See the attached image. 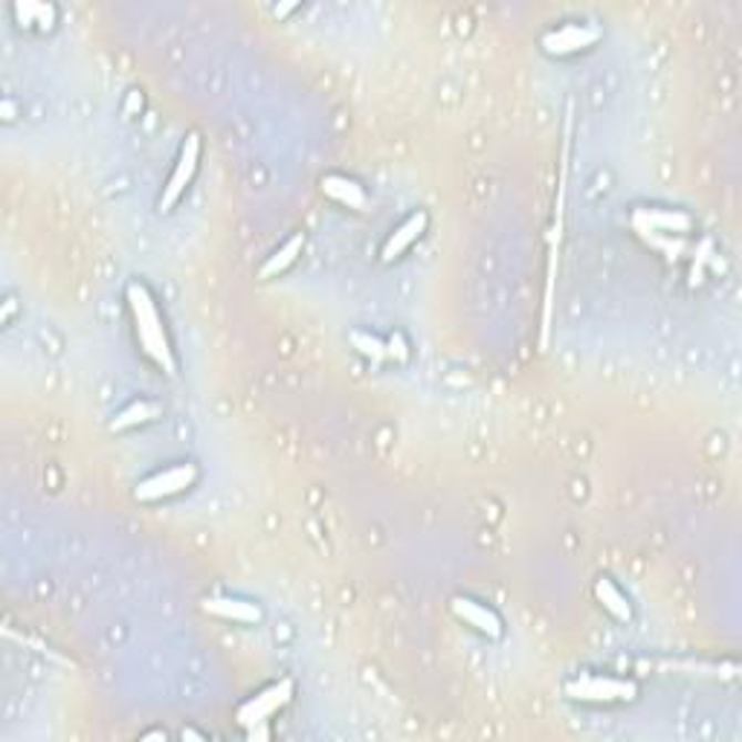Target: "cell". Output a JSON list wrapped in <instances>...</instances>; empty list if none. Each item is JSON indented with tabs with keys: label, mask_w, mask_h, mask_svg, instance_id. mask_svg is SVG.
I'll list each match as a JSON object with an SVG mask.
<instances>
[{
	"label": "cell",
	"mask_w": 742,
	"mask_h": 742,
	"mask_svg": "<svg viewBox=\"0 0 742 742\" xmlns=\"http://www.w3.org/2000/svg\"><path fill=\"white\" fill-rule=\"evenodd\" d=\"M426 227H430V213H426V209H415V213L406 215V218L387 235V241L380 247V261H383V265L401 261V258L424 238Z\"/></svg>",
	"instance_id": "9"
},
{
	"label": "cell",
	"mask_w": 742,
	"mask_h": 742,
	"mask_svg": "<svg viewBox=\"0 0 742 742\" xmlns=\"http://www.w3.org/2000/svg\"><path fill=\"white\" fill-rule=\"evenodd\" d=\"M125 302H128L131 322H134V337L137 346L163 374L175 378L177 374V357L168 340L166 319L159 313L157 299H154L152 288L140 279H131L125 285Z\"/></svg>",
	"instance_id": "1"
},
{
	"label": "cell",
	"mask_w": 742,
	"mask_h": 742,
	"mask_svg": "<svg viewBox=\"0 0 742 742\" xmlns=\"http://www.w3.org/2000/svg\"><path fill=\"white\" fill-rule=\"evenodd\" d=\"M595 600L600 604V609H604L606 615H612L615 621L618 624H629L632 621V600H629L627 591L621 589V586L615 584L612 577L609 575H600L598 580H595Z\"/></svg>",
	"instance_id": "13"
},
{
	"label": "cell",
	"mask_w": 742,
	"mask_h": 742,
	"mask_svg": "<svg viewBox=\"0 0 742 742\" xmlns=\"http://www.w3.org/2000/svg\"><path fill=\"white\" fill-rule=\"evenodd\" d=\"M200 148H204V145H200V134H197V131H189L181 143V154H177L175 159V168H172V175H168V181L163 183V192H159L157 197L159 215L172 213V209L181 204V197L186 195V189L192 186L197 168H200Z\"/></svg>",
	"instance_id": "6"
},
{
	"label": "cell",
	"mask_w": 742,
	"mask_h": 742,
	"mask_svg": "<svg viewBox=\"0 0 742 742\" xmlns=\"http://www.w3.org/2000/svg\"><path fill=\"white\" fill-rule=\"evenodd\" d=\"M305 241H308V238H305V233H293V235H290L288 241L281 244V247H276V250L270 253V256H267V261H265V265H261L258 276H261V279H276V276L288 274L290 267H293L296 261H299V256H302Z\"/></svg>",
	"instance_id": "14"
},
{
	"label": "cell",
	"mask_w": 742,
	"mask_h": 742,
	"mask_svg": "<svg viewBox=\"0 0 742 742\" xmlns=\"http://www.w3.org/2000/svg\"><path fill=\"white\" fill-rule=\"evenodd\" d=\"M351 342H354V349L360 351L363 357L374 360V363H387L392 360V351H389V340H380L374 333L369 331H351Z\"/></svg>",
	"instance_id": "16"
},
{
	"label": "cell",
	"mask_w": 742,
	"mask_h": 742,
	"mask_svg": "<svg viewBox=\"0 0 742 742\" xmlns=\"http://www.w3.org/2000/svg\"><path fill=\"white\" fill-rule=\"evenodd\" d=\"M604 41V27L591 21H563L552 30L543 32L539 50L552 59H571V55H584Z\"/></svg>",
	"instance_id": "5"
},
{
	"label": "cell",
	"mask_w": 742,
	"mask_h": 742,
	"mask_svg": "<svg viewBox=\"0 0 742 742\" xmlns=\"http://www.w3.org/2000/svg\"><path fill=\"white\" fill-rule=\"evenodd\" d=\"M319 189H322V195H326L328 200L340 204L342 209H351V213H363L365 206H369L365 189L349 175H337V172H333V175H326L319 181Z\"/></svg>",
	"instance_id": "12"
},
{
	"label": "cell",
	"mask_w": 742,
	"mask_h": 742,
	"mask_svg": "<svg viewBox=\"0 0 742 742\" xmlns=\"http://www.w3.org/2000/svg\"><path fill=\"white\" fill-rule=\"evenodd\" d=\"M632 224L641 235L652 233L659 238H673V235H690L693 233V218L684 209H670V206H641L632 215Z\"/></svg>",
	"instance_id": "8"
},
{
	"label": "cell",
	"mask_w": 742,
	"mask_h": 742,
	"mask_svg": "<svg viewBox=\"0 0 742 742\" xmlns=\"http://www.w3.org/2000/svg\"><path fill=\"white\" fill-rule=\"evenodd\" d=\"M290 699H293V679H279V682L265 684V688L256 690L247 702L238 704L235 722L241 728H247L250 736H261L258 728L267 725L279 711H285L290 704Z\"/></svg>",
	"instance_id": "4"
},
{
	"label": "cell",
	"mask_w": 742,
	"mask_h": 742,
	"mask_svg": "<svg viewBox=\"0 0 742 742\" xmlns=\"http://www.w3.org/2000/svg\"><path fill=\"white\" fill-rule=\"evenodd\" d=\"M568 699L584 704H624L636 702L638 699V682L636 679H621V676L609 673H577L575 679H568L566 684Z\"/></svg>",
	"instance_id": "2"
},
{
	"label": "cell",
	"mask_w": 742,
	"mask_h": 742,
	"mask_svg": "<svg viewBox=\"0 0 742 742\" xmlns=\"http://www.w3.org/2000/svg\"><path fill=\"white\" fill-rule=\"evenodd\" d=\"M159 418H163V406L143 398V401H134L128 403V406H122V410L111 418V424L107 426H111V432H128L137 430V426L154 424Z\"/></svg>",
	"instance_id": "15"
},
{
	"label": "cell",
	"mask_w": 742,
	"mask_h": 742,
	"mask_svg": "<svg viewBox=\"0 0 742 742\" xmlns=\"http://www.w3.org/2000/svg\"><path fill=\"white\" fill-rule=\"evenodd\" d=\"M450 612H453L464 627H470L473 632H478V636L491 638V641H499V638L505 636V621H502V615L496 612L491 604H485V600L470 598V595H455V598L450 600Z\"/></svg>",
	"instance_id": "7"
},
{
	"label": "cell",
	"mask_w": 742,
	"mask_h": 742,
	"mask_svg": "<svg viewBox=\"0 0 742 742\" xmlns=\"http://www.w3.org/2000/svg\"><path fill=\"white\" fill-rule=\"evenodd\" d=\"M9 16H12V23L18 30L32 32V35H47L59 23V7L47 3V0H16L9 7Z\"/></svg>",
	"instance_id": "11"
},
{
	"label": "cell",
	"mask_w": 742,
	"mask_h": 742,
	"mask_svg": "<svg viewBox=\"0 0 742 742\" xmlns=\"http://www.w3.org/2000/svg\"><path fill=\"white\" fill-rule=\"evenodd\" d=\"M200 609H204L209 618H220V621L229 624H244V627H256V624L265 621V609H261L256 600L235 598V595H213V598H204Z\"/></svg>",
	"instance_id": "10"
},
{
	"label": "cell",
	"mask_w": 742,
	"mask_h": 742,
	"mask_svg": "<svg viewBox=\"0 0 742 742\" xmlns=\"http://www.w3.org/2000/svg\"><path fill=\"white\" fill-rule=\"evenodd\" d=\"M200 478V467L195 462H175L163 470H154L152 476L140 478L134 487V499L143 505H154V502L175 499L181 493L192 491Z\"/></svg>",
	"instance_id": "3"
}]
</instances>
